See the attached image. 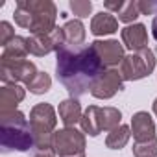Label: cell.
<instances>
[{
    "mask_svg": "<svg viewBox=\"0 0 157 157\" xmlns=\"http://www.w3.org/2000/svg\"><path fill=\"white\" fill-rule=\"evenodd\" d=\"M151 35H153V39L157 41V15H155L153 21H151Z\"/></svg>",
    "mask_w": 157,
    "mask_h": 157,
    "instance_id": "obj_29",
    "label": "cell"
},
{
    "mask_svg": "<svg viewBox=\"0 0 157 157\" xmlns=\"http://www.w3.org/2000/svg\"><path fill=\"white\" fill-rule=\"evenodd\" d=\"M133 155L135 157H157V137L142 140V142H135Z\"/></svg>",
    "mask_w": 157,
    "mask_h": 157,
    "instance_id": "obj_23",
    "label": "cell"
},
{
    "mask_svg": "<svg viewBox=\"0 0 157 157\" xmlns=\"http://www.w3.org/2000/svg\"><path fill=\"white\" fill-rule=\"evenodd\" d=\"M50 87H52V78H50V74H46V72H37L35 78L26 85V89H28L32 94H44V93H48Z\"/></svg>",
    "mask_w": 157,
    "mask_h": 157,
    "instance_id": "obj_21",
    "label": "cell"
},
{
    "mask_svg": "<svg viewBox=\"0 0 157 157\" xmlns=\"http://www.w3.org/2000/svg\"><path fill=\"white\" fill-rule=\"evenodd\" d=\"M155 61H157L155 54L150 48L131 52L120 63V74L124 78V82H137V80L150 76L155 68Z\"/></svg>",
    "mask_w": 157,
    "mask_h": 157,
    "instance_id": "obj_5",
    "label": "cell"
},
{
    "mask_svg": "<svg viewBox=\"0 0 157 157\" xmlns=\"http://www.w3.org/2000/svg\"><path fill=\"white\" fill-rule=\"evenodd\" d=\"M30 54L28 48V39L17 35L13 41H10L4 46V52L0 56V63H15V61H24Z\"/></svg>",
    "mask_w": 157,
    "mask_h": 157,
    "instance_id": "obj_15",
    "label": "cell"
},
{
    "mask_svg": "<svg viewBox=\"0 0 157 157\" xmlns=\"http://www.w3.org/2000/svg\"><path fill=\"white\" fill-rule=\"evenodd\" d=\"M63 46H67L63 28H56V30H54L52 33H48V35H30V37H28L30 54H32V56H37V57L48 56L50 52H57V50H61Z\"/></svg>",
    "mask_w": 157,
    "mask_h": 157,
    "instance_id": "obj_8",
    "label": "cell"
},
{
    "mask_svg": "<svg viewBox=\"0 0 157 157\" xmlns=\"http://www.w3.org/2000/svg\"><path fill=\"white\" fill-rule=\"evenodd\" d=\"M98 118H100L102 131H113L115 128L120 126L122 113L117 107H100L98 109Z\"/></svg>",
    "mask_w": 157,
    "mask_h": 157,
    "instance_id": "obj_20",
    "label": "cell"
},
{
    "mask_svg": "<svg viewBox=\"0 0 157 157\" xmlns=\"http://www.w3.org/2000/svg\"><path fill=\"white\" fill-rule=\"evenodd\" d=\"M124 4L126 2H122V0H107V2H104V8L111 13V11H115V13H118L122 8H124Z\"/></svg>",
    "mask_w": 157,
    "mask_h": 157,
    "instance_id": "obj_27",
    "label": "cell"
},
{
    "mask_svg": "<svg viewBox=\"0 0 157 157\" xmlns=\"http://www.w3.org/2000/svg\"><path fill=\"white\" fill-rule=\"evenodd\" d=\"M129 137H131V128L120 124L118 128H115L113 131L107 133V137H105V146L111 148V150H120V148H124V146L129 142Z\"/></svg>",
    "mask_w": 157,
    "mask_h": 157,
    "instance_id": "obj_19",
    "label": "cell"
},
{
    "mask_svg": "<svg viewBox=\"0 0 157 157\" xmlns=\"http://www.w3.org/2000/svg\"><path fill=\"white\" fill-rule=\"evenodd\" d=\"M153 113H155V117H157V98H155V102H153Z\"/></svg>",
    "mask_w": 157,
    "mask_h": 157,
    "instance_id": "obj_30",
    "label": "cell"
},
{
    "mask_svg": "<svg viewBox=\"0 0 157 157\" xmlns=\"http://www.w3.org/2000/svg\"><path fill=\"white\" fill-rule=\"evenodd\" d=\"M131 135L135 142H142L155 137V122L146 111H139L131 117Z\"/></svg>",
    "mask_w": 157,
    "mask_h": 157,
    "instance_id": "obj_12",
    "label": "cell"
},
{
    "mask_svg": "<svg viewBox=\"0 0 157 157\" xmlns=\"http://www.w3.org/2000/svg\"><path fill=\"white\" fill-rule=\"evenodd\" d=\"M30 126L33 133V142L37 151L54 150V135L57 126V115L56 109L50 104H37L30 111Z\"/></svg>",
    "mask_w": 157,
    "mask_h": 157,
    "instance_id": "obj_4",
    "label": "cell"
},
{
    "mask_svg": "<svg viewBox=\"0 0 157 157\" xmlns=\"http://www.w3.org/2000/svg\"><path fill=\"white\" fill-rule=\"evenodd\" d=\"M26 89L19 83H6L0 87V113L17 111V105L24 100Z\"/></svg>",
    "mask_w": 157,
    "mask_h": 157,
    "instance_id": "obj_13",
    "label": "cell"
},
{
    "mask_svg": "<svg viewBox=\"0 0 157 157\" xmlns=\"http://www.w3.org/2000/svg\"><path fill=\"white\" fill-rule=\"evenodd\" d=\"M93 48L96 50L98 57L102 59V63L105 65V68H115L117 65H120L124 61V44H120L115 39H107V41H94L91 43Z\"/></svg>",
    "mask_w": 157,
    "mask_h": 157,
    "instance_id": "obj_10",
    "label": "cell"
},
{
    "mask_svg": "<svg viewBox=\"0 0 157 157\" xmlns=\"http://www.w3.org/2000/svg\"><path fill=\"white\" fill-rule=\"evenodd\" d=\"M37 67L33 61H15V63H0V80L2 83H30L35 74H37Z\"/></svg>",
    "mask_w": 157,
    "mask_h": 157,
    "instance_id": "obj_7",
    "label": "cell"
},
{
    "mask_svg": "<svg viewBox=\"0 0 157 157\" xmlns=\"http://www.w3.org/2000/svg\"><path fill=\"white\" fill-rule=\"evenodd\" d=\"M105 65L91 46H63L56 52V74L70 98L91 93L93 83L105 72Z\"/></svg>",
    "mask_w": 157,
    "mask_h": 157,
    "instance_id": "obj_1",
    "label": "cell"
},
{
    "mask_svg": "<svg viewBox=\"0 0 157 157\" xmlns=\"http://www.w3.org/2000/svg\"><path fill=\"white\" fill-rule=\"evenodd\" d=\"M117 32H118V19L113 13L100 11L93 17V21H91V33L93 35L102 37V35H111Z\"/></svg>",
    "mask_w": 157,
    "mask_h": 157,
    "instance_id": "obj_16",
    "label": "cell"
},
{
    "mask_svg": "<svg viewBox=\"0 0 157 157\" xmlns=\"http://www.w3.org/2000/svg\"><path fill=\"white\" fill-rule=\"evenodd\" d=\"M54 151L59 157L85 155V133L76 128L57 129L54 135Z\"/></svg>",
    "mask_w": 157,
    "mask_h": 157,
    "instance_id": "obj_6",
    "label": "cell"
},
{
    "mask_svg": "<svg viewBox=\"0 0 157 157\" xmlns=\"http://www.w3.org/2000/svg\"><path fill=\"white\" fill-rule=\"evenodd\" d=\"M13 17L17 26L30 30L32 35H48L57 28V8L50 0H19Z\"/></svg>",
    "mask_w": 157,
    "mask_h": 157,
    "instance_id": "obj_2",
    "label": "cell"
},
{
    "mask_svg": "<svg viewBox=\"0 0 157 157\" xmlns=\"http://www.w3.org/2000/svg\"><path fill=\"white\" fill-rule=\"evenodd\" d=\"M117 15H118V21H120V22H126L128 26H129V24H135L137 17L140 15L139 2H137V0H128V2L124 4V8H122Z\"/></svg>",
    "mask_w": 157,
    "mask_h": 157,
    "instance_id": "obj_22",
    "label": "cell"
},
{
    "mask_svg": "<svg viewBox=\"0 0 157 157\" xmlns=\"http://www.w3.org/2000/svg\"><path fill=\"white\" fill-rule=\"evenodd\" d=\"M124 89V78L120 74V70L117 68H107L98 80L93 83L91 87V94L98 100H109L113 98L117 93H120Z\"/></svg>",
    "mask_w": 157,
    "mask_h": 157,
    "instance_id": "obj_9",
    "label": "cell"
},
{
    "mask_svg": "<svg viewBox=\"0 0 157 157\" xmlns=\"http://www.w3.org/2000/svg\"><path fill=\"white\" fill-rule=\"evenodd\" d=\"M98 105H89L85 111H83V117L80 120V126H82V131L91 135V137H96L102 133V128H100V118H98Z\"/></svg>",
    "mask_w": 157,
    "mask_h": 157,
    "instance_id": "obj_18",
    "label": "cell"
},
{
    "mask_svg": "<svg viewBox=\"0 0 157 157\" xmlns=\"http://www.w3.org/2000/svg\"><path fill=\"white\" fill-rule=\"evenodd\" d=\"M63 33L65 41L68 46H83L85 41V26L80 19H72L63 24Z\"/></svg>",
    "mask_w": 157,
    "mask_h": 157,
    "instance_id": "obj_17",
    "label": "cell"
},
{
    "mask_svg": "<svg viewBox=\"0 0 157 157\" xmlns=\"http://www.w3.org/2000/svg\"><path fill=\"white\" fill-rule=\"evenodd\" d=\"M120 37H122L124 46L129 48L131 52H139V50L148 48V30L140 22H135V24H129V26L122 28Z\"/></svg>",
    "mask_w": 157,
    "mask_h": 157,
    "instance_id": "obj_11",
    "label": "cell"
},
{
    "mask_svg": "<svg viewBox=\"0 0 157 157\" xmlns=\"http://www.w3.org/2000/svg\"><path fill=\"white\" fill-rule=\"evenodd\" d=\"M17 35H15V30H13V26L8 22V21H2L0 22V44L2 46H6L10 41H13Z\"/></svg>",
    "mask_w": 157,
    "mask_h": 157,
    "instance_id": "obj_25",
    "label": "cell"
},
{
    "mask_svg": "<svg viewBox=\"0 0 157 157\" xmlns=\"http://www.w3.org/2000/svg\"><path fill=\"white\" fill-rule=\"evenodd\" d=\"M0 142L6 153L35 148L30 120L22 111L17 109L11 113H0Z\"/></svg>",
    "mask_w": 157,
    "mask_h": 157,
    "instance_id": "obj_3",
    "label": "cell"
},
{
    "mask_svg": "<svg viewBox=\"0 0 157 157\" xmlns=\"http://www.w3.org/2000/svg\"><path fill=\"white\" fill-rule=\"evenodd\" d=\"M33 157H56V151L54 150H44V151H37Z\"/></svg>",
    "mask_w": 157,
    "mask_h": 157,
    "instance_id": "obj_28",
    "label": "cell"
},
{
    "mask_svg": "<svg viewBox=\"0 0 157 157\" xmlns=\"http://www.w3.org/2000/svg\"><path fill=\"white\" fill-rule=\"evenodd\" d=\"M70 10L76 17H80V19H85L91 15L93 11V2H89V0H70Z\"/></svg>",
    "mask_w": 157,
    "mask_h": 157,
    "instance_id": "obj_24",
    "label": "cell"
},
{
    "mask_svg": "<svg viewBox=\"0 0 157 157\" xmlns=\"http://www.w3.org/2000/svg\"><path fill=\"white\" fill-rule=\"evenodd\" d=\"M139 10L140 15H157V0H142L139 2Z\"/></svg>",
    "mask_w": 157,
    "mask_h": 157,
    "instance_id": "obj_26",
    "label": "cell"
},
{
    "mask_svg": "<svg viewBox=\"0 0 157 157\" xmlns=\"http://www.w3.org/2000/svg\"><path fill=\"white\" fill-rule=\"evenodd\" d=\"M59 113V120L65 124V128H74L78 122L82 120L83 111H82V104L78 98H67L59 104L57 107Z\"/></svg>",
    "mask_w": 157,
    "mask_h": 157,
    "instance_id": "obj_14",
    "label": "cell"
},
{
    "mask_svg": "<svg viewBox=\"0 0 157 157\" xmlns=\"http://www.w3.org/2000/svg\"><path fill=\"white\" fill-rule=\"evenodd\" d=\"M78 157H85V155H78Z\"/></svg>",
    "mask_w": 157,
    "mask_h": 157,
    "instance_id": "obj_31",
    "label": "cell"
}]
</instances>
